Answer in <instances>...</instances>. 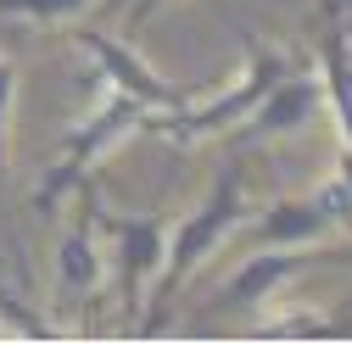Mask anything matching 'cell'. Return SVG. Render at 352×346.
I'll return each instance as SVG.
<instances>
[{
  "mask_svg": "<svg viewBox=\"0 0 352 346\" xmlns=\"http://www.w3.org/2000/svg\"><path fill=\"white\" fill-rule=\"evenodd\" d=\"M84 207H90V224L96 235L112 240V274H118V308H123V330H135L140 319V285L157 279L162 268V246H168V218L162 207L140 212V218H123V212H107L84 179Z\"/></svg>",
  "mask_w": 352,
  "mask_h": 346,
  "instance_id": "277c9868",
  "label": "cell"
},
{
  "mask_svg": "<svg viewBox=\"0 0 352 346\" xmlns=\"http://www.w3.org/2000/svg\"><path fill=\"white\" fill-rule=\"evenodd\" d=\"M90 0H0V17H28V23H62L84 12Z\"/></svg>",
  "mask_w": 352,
  "mask_h": 346,
  "instance_id": "8fae6325",
  "label": "cell"
},
{
  "mask_svg": "<svg viewBox=\"0 0 352 346\" xmlns=\"http://www.w3.org/2000/svg\"><path fill=\"white\" fill-rule=\"evenodd\" d=\"M346 6H352V0H346Z\"/></svg>",
  "mask_w": 352,
  "mask_h": 346,
  "instance_id": "4fadbf2b",
  "label": "cell"
},
{
  "mask_svg": "<svg viewBox=\"0 0 352 346\" xmlns=\"http://www.w3.org/2000/svg\"><path fill=\"white\" fill-rule=\"evenodd\" d=\"M319 106H324V84L314 78V73H302V67H291L269 95H263L257 106H252V117L235 128V146H252V140H274V135H296V128H307L319 117Z\"/></svg>",
  "mask_w": 352,
  "mask_h": 346,
  "instance_id": "ba28073f",
  "label": "cell"
},
{
  "mask_svg": "<svg viewBox=\"0 0 352 346\" xmlns=\"http://www.w3.org/2000/svg\"><path fill=\"white\" fill-rule=\"evenodd\" d=\"M73 45L96 62V73L107 78V90H118V95H129V101H140L146 112H173L185 95L173 90V84L151 67V62H140V51L129 45V39H118V34H101V28H73Z\"/></svg>",
  "mask_w": 352,
  "mask_h": 346,
  "instance_id": "52a82bcc",
  "label": "cell"
},
{
  "mask_svg": "<svg viewBox=\"0 0 352 346\" xmlns=\"http://www.w3.org/2000/svg\"><path fill=\"white\" fill-rule=\"evenodd\" d=\"M319 263H352V246H319V240H307V246H263V251H252L246 263L235 268V279L218 290V308H224L230 319L235 313H252L257 301H269L280 285H291L296 274H307V268H319Z\"/></svg>",
  "mask_w": 352,
  "mask_h": 346,
  "instance_id": "8992f818",
  "label": "cell"
},
{
  "mask_svg": "<svg viewBox=\"0 0 352 346\" xmlns=\"http://www.w3.org/2000/svg\"><path fill=\"white\" fill-rule=\"evenodd\" d=\"M336 224H352V196L341 185V173H336L330 185L307 190V196L269 201L252 218V229H246V251H263V246H307V240H324Z\"/></svg>",
  "mask_w": 352,
  "mask_h": 346,
  "instance_id": "5b68a950",
  "label": "cell"
},
{
  "mask_svg": "<svg viewBox=\"0 0 352 346\" xmlns=\"http://www.w3.org/2000/svg\"><path fill=\"white\" fill-rule=\"evenodd\" d=\"M146 106L140 101H129V95H107V106L101 112H90V117H84V123H73L67 128V140H62V157H56V168L45 173V185H39L34 190V212H39V218H51V212L84 185V179H90V168L123 140V135H135V128H146Z\"/></svg>",
  "mask_w": 352,
  "mask_h": 346,
  "instance_id": "3957f363",
  "label": "cell"
},
{
  "mask_svg": "<svg viewBox=\"0 0 352 346\" xmlns=\"http://www.w3.org/2000/svg\"><path fill=\"white\" fill-rule=\"evenodd\" d=\"M246 185H252V162H246V157H230L224 173L212 179L207 201H201L196 212H185V224L168 235L162 268H157V279H151V308L135 319L140 335H162L168 319H173V308H179V296H185V285H190V274L207 263L218 246H230V235H235L241 218H246Z\"/></svg>",
  "mask_w": 352,
  "mask_h": 346,
  "instance_id": "6da1fadb",
  "label": "cell"
},
{
  "mask_svg": "<svg viewBox=\"0 0 352 346\" xmlns=\"http://www.w3.org/2000/svg\"><path fill=\"white\" fill-rule=\"evenodd\" d=\"M296 62L285 56V51H274V45H257L252 39V56H246V73L230 84V90H218L212 101H201V106H173V112H151L146 117V128L151 135H162L168 146H196V140H212V135H230V128H241L246 117H252V106L274 90V84L291 73Z\"/></svg>",
  "mask_w": 352,
  "mask_h": 346,
  "instance_id": "7a4b0ae2",
  "label": "cell"
},
{
  "mask_svg": "<svg viewBox=\"0 0 352 346\" xmlns=\"http://www.w3.org/2000/svg\"><path fill=\"white\" fill-rule=\"evenodd\" d=\"M12 101H17V67L0 51V263H6V128H12Z\"/></svg>",
  "mask_w": 352,
  "mask_h": 346,
  "instance_id": "30bf717a",
  "label": "cell"
},
{
  "mask_svg": "<svg viewBox=\"0 0 352 346\" xmlns=\"http://www.w3.org/2000/svg\"><path fill=\"white\" fill-rule=\"evenodd\" d=\"M78 196H84V185H78ZM56 285H62L67 301H84V296L101 285V257H96V224H90V207L78 212V224L67 229V240H62V251H56Z\"/></svg>",
  "mask_w": 352,
  "mask_h": 346,
  "instance_id": "9c48e42d",
  "label": "cell"
},
{
  "mask_svg": "<svg viewBox=\"0 0 352 346\" xmlns=\"http://www.w3.org/2000/svg\"><path fill=\"white\" fill-rule=\"evenodd\" d=\"M157 6H162V0H135V6H129V34H135V28H140V23H146Z\"/></svg>",
  "mask_w": 352,
  "mask_h": 346,
  "instance_id": "7c38bea8",
  "label": "cell"
}]
</instances>
